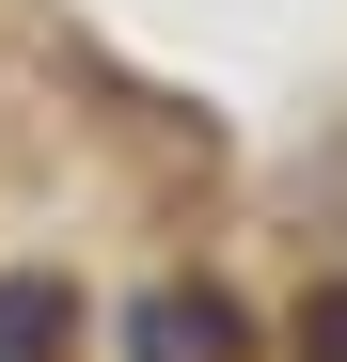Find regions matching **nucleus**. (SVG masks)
<instances>
[{
  "label": "nucleus",
  "mask_w": 347,
  "mask_h": 362,
  "mask_svg": "<svg viewBox=\"0 0 347 362\" xmlns=\"http://www.w3.org/2000/svg\"><path fill=\"white\" fill-rule=\"evenodd\" d=\"M64 346H79L64 268H0V362H64Z\"/></svg>",
  "instance_id": "obj_2"
},
{
  "label": "nucleus",
  "mask_w": 347,
  "mask_h": 362,
  "mask_svg": "<svg viewBox=\"0 0 347 362\" xmlns=\"http://www.w3.org/2000/svg\"><path fill=\"white\" fill-rule=\"evenodd\" d=\"M127 362H253V331H237L221 284H158L142 315H127Z\"/></svg>",
  "instance_id": "obj_1"
},
{
  "label": "nucleus",
  "mask_w": 347,
  "mask_h": 362,
  "mask_svg": "<svg viewBox=\"0 0 347 362\" xmlns=\"http://www.w3.org/2000/svg\"><path fill=\"white\" fill-rule=\"evenodd\" d=\"M300 362H347V284H316V299H300Z\"/></svg>",
  "instance_id": "obj_3"
}]
</instances>
